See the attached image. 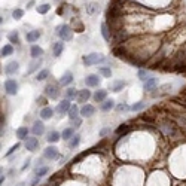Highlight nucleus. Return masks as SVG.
I'll return each mask as SVG.
<instances>
[{
  "mask_svg": "<svg viewBox=\"0 0 186 186\" xmlns=\"http://www.w3.org/2000/svg\"><path fill=\"white\" fill-rule=\"evenodd\" d=\"M57 34L61 37V40H63V42H67V40L72 39V34H73V31H72V28H70L69 26L63 24V26L57 27Z\"/></svg>",
  "mask_w": 186,
  "mask_h": 186,
  "instance_id": "f257e3e1",
  "label": "nucleus"
},
{
  "mask_svg": "<svg viewBox=\"0 0 186 186\" xmlns=\"http://www.w3.org/2000/svg\"><path fill=\"white\" fill-rule=\"evenodd\" d=\"M104 61V57L101 54H89V55H85L83 57V63L85 66H94V64H98V63H103Z\"/></svg>",
  "mask_w": 186,
  "mask_h": 186,
  "instance_id": "f03ea898",
  "label": "nucleus"
},
{
  "mask_svg": "<svg viewBox=\"0 0 186 186\" xmlns=\"http://www.w3.org/2000/svg\"><path fill=\"white\" fill-rule=\"evenodd\" d=\"M5 91L9 95H15V94L18 93V83H17V80H13V79L5 80Z\"/></svg>",
  "mask_w": 186,
  "mask_h": 186,
  "instance_id": "7ed1b4c3",
  "label": "nucleus"
},
{
  "mask_svg": "<svg viewBox=\"0 0 186 186\" xmlns=\"http://www.w3.org/2000/svg\"><path fill=\"white\" fill-rule=\"evenodd\" d=\"M45 95H46V97H49V98L55 100L58 95H60L58 87H57V85H48V87L45 88Z\"/></svg>",
  "mask_w": 186,
  "mask_h": 186,
  "instance_id": "20e7f679",
  "label": "nucleus"
},
{
  "mask_svg": "<svg viewBox=\"0 0 186 186\" xmlns=\"http://www.w3.org/2000/svg\"><path fill=\"white\" fill-rule=\"evenodd\" d=\"M26 147H27V150L34 152V150L39 147V140L36 139V137H28V139L26 140Z\"/></svg>",
  "mask_w": 186,
  "mask_h": 186,
  "instance_id": "39448f33",
  "label": "nucleus"
},
{
  "mask_svg": "<svg viewBox=\"0 0 186 186\" xmlns=\"http://www.w3.org/2000/svg\"><path fill=\"white\" fill-rule=\"evenodd\" d=\"M70 107H72V104H70V101L66 98V100H63V101L58 103V106H57V112L60 113V115H64L66 112L70 110Z\"/></svg>",
  "mask_w": 186,
  "mask_h": 186,
  "instance_id": "423d86ee",
  "label": "nucleus"
},
{
  "mask_svg": "<svg viewBox=\"0 0 186 186\" xmlns=\"http://www.w3.org/2000/svg\"><path fill=\"white\" fill-rule=\"evenodd\" d=\"M43 155H45V158H48V160H57L58 158V149L54 146H49L45 149Z\"/></svg>",
  "mask_w": 186,
  "mask_h": 186,
  "instance_id": "0eeeda50",
  "label": "nucleus"
},
{
  "mask_svg": "<svg viewBox=\"0 0 186 186\" xmlns=\"http://www.w3.org/2000/svg\"><path fill=\"white\" fill-rule=\"evenodd\" d=\"M100 78L98 74H88L87 79H85V83H87V87H98L100 83Z\"/></svg>",
  "mask_w": 186,
  "mask_h": 186,
  "instance_id": "6e6552de",
  "label": "nucleus"
},
{
  "mask_svg": "<svg viewBox=\"0 0 186 186\" xmlns=\"http://www.w3.org/2000/svg\"><path fill=\"white\" fill-rule=\"evenodd\" d=\"M18 69H20V64H18L17 61H11V63H7L6 66H5V73L13 74V73L18 72Z\"/></svg>",
  "mask_w": 186,
  "mask_h": 186,
  "instance_id": "1a4fd4ad",
  "label": "nucleus"
},
{
  "mask_svg": "<svg viewBox=\"0 0 186 186\" xmlns=\"http://www.w3.org/2000/svg\"><path fill=\"white\" fill-rule=\"evenodd\" d=\"M94 113H95V107L91 106V104H85V106H82V109H80V115L83 118H89V116H93Z\"/></svg>",
  "mask_w": 186,
  "mask_h": 186,
  "instance_id": "9d476101",
  "label": "nucleus"
},
{
  "mask_svg": "<svg viewBox=\"0 0 186 186\" xmlns=\"http://www.w3.org/2000/svg\"><path fill=\"white\" fill-rule=\"evenodd\" d=\"M31 131H33L34 136H42V134L45 133V125H43V122H40V121H36L33 124V128H31Z\"/></svg>",
  "mask_w": 186,
  "mask_h": 186,
  "instance_id": "9b49d317",
  "label": "nucleus"
},
{
  "mask_svg": "<svg viewBox=\"0 0 186 186\" xmlns=\"http://www.w3.org/2000/svg\"><path fill=\"white\" fill-rule=\"evenodd\" d=\"M42 36V33H40L39 30H33V31H30V33H27L26 39L28 43H34L36 40H39V37Z\"/></svg>",
  "mask_w": 186,
  "mask_h": 186,
  "instance_id": "f8f14e48",
  "label": "nucleus"
},
{
  "mask_svg": "<svg viewBox=\"0 0 186 186\" xmlns=\"http://www.w3.org/2000/svg\"><path fill=\"white\" fill-rule=\"evenodd\" d=\"M72 82H73V74H72V72H66V73L61 76V79H60V83L63 85V87L70 85Z\"/></svg>",
  "mask_w": 186,
  "mask_h": 186,
  "instance_id": "ddd939ff",
  "label": "nucleus"
},
{
  "mask_svg": "<svg viewBox=\"0 0 186 186\" xmlns=\"http://www.w3.org/2000/svg\"><path fill=\"white\" fill-rule=\"evenodd\" d=\"M40 118L42 119H51L54 116V109L52 107H43L42 110H40Z\"/></svg>",
  "mask_w": 186,
  "mask_h": 186,
  "instance_id": "4468645a",
  "label": "nucleus"
},
{
  "mask_svg": "<svg viewBox=\"0 0 186 186\" xmlns=\"http://www.w3.org/2000/svg\"><path fill=\"white\" fill-rule=\"evenodd\" d=\"M30 54H31V57H33L34 60H39L40 57L43 55V49L40 46H37V45H33L31 49H30Z\"/></svg>",
  "mask_w": 186,
  "mask_h": 186,
  "instance_id": "2eb2a0df",
  "label": "nucleus"
},
{
  "mask_svg": "<svg viewBox=\"0 0 186 186\" xmlns=\"http://www.w3.org/2000/svg\"><path fill=\"white\" fill-rule=\"evenodd\" d=\"M156 83H158V79H155V78H149V79L145 80V89H146V91H152L153 88L156 87Z\"/></svg>",
  "mask_w": 186,
  "mask_h": 186,
  "instance_id": "dca6fc26",
  "label": "nucleus"
},
{
  "mask_svg": "<svg viewBox=\"0 0 186 186\" xmlns=\"http://www.w3.org/2000/svg\"><path fill=\"white\" fill-rule=\"evenodd\" d=\"M42 66V60H34L31 64H30V67H28V70H27V74H31V73H34L36 70H39V67Z\"/></svg>",
  "mask_w": 186,
  "mask_h": 186,
  "instance_id": "f3484780",
  "label": "nucleus"
},
{
  "mask_svg": "<svg viewBox=\"0 0 186 186\" xmlns=\"http://www.w3.org/2000/svg\"><path fill=\"white\" fill-rule=\"evenodd\" d=\"M91 97V93L88 91V89H82V91H79V95H78V101L79 103H85V101H88V98Z\"/></svg>",
  "mask_w": 186,
  "mask_h": 186,
  "instance_id": "a211bd4d",
  "label": "nucleus"
},
{
  "mask_svg": "<svg viewBox=\"0 0 186 186\" xmlns=\"http://www.w3.org/2000/svg\"><path fill=\"white\" fill-rule=\"evenodd\" d=\"M63 49H64V43H63V42H57V43H54L52 52H54L55 57H60L61 52H63Z\"/></svg>",
  "mask_w": 186,
  "mask_h": 186,
  "instance_id": "6ab92c4d",
  "label": "nucleus"
},
{
  "mask_svg": "<svg viewBox=\"0 0 186 186\" xmlns=\"http://www.w3.org/2000/svg\"><path fill=\"white\" fill-rule=\"evenodd\" d=\"M79 113H80V110L78 109V106H72V107H70V110H69V118H70V121L79 119Z\"/></svg>",
  "mask_w": 186,
  "mask_h": 186,
  "instance_id": "aec40b11",
  "label": "nucleus"
},
{
  "mask_svg": "<svg viewBox=\"0 0 186 186\" xmlns=\"http://www.w3.org/2000/svg\"><path fill=\"white\" fill-rule=\"evenodd\" d=\"M106 95H107L106 89H100V91H97V93L94 94V100H95L97 103H101V101L106 100Z\"/></svg>",
  "mask_w": 186,
  "mask_h": 186,
  "instance_id": "412c9836",
  "label": "nucleus"
},
{
  "mask_svg": "<svg viewBox=\"0 0 186 186\" xmlns=\"http://www.w3.org/2000/svg\"><path fill=\"white\" fill-rule=\"evenodd\" d=\"M74 134V128L73 126H70V128H66V130H63V133H61V139L63 140H69L72 139Z\"/></svg>",
  "mask_w": 186,
  "mask_h": 186,
  "instance_id": "4be33fe9",
  "label": "nucleus"
},
{
  "mask_svg": "<svg viewBox=\"0 0 186 186\" xmlns=\"http://www.w3.org/2000/svg\"><path fill=\"white\" fill-rule=\"evenodd\" d=\"M115 107V101H113L112 98L110 100H104L103 103H101V110H104V112H109L110 109H113Z\"/></svg>",
  "mask_w": 186,
  "mask_h": 186,
  "instance_id": "5701e85b",
  "label": "nucleus"
},
{
  "mask_svg": "<svg viewBox=\"0 0 186 186\" xmlns=\"http://www.w3.org/2000/svg\"><path fill=\"white\" fill-rule=\"evenodd\" d=\"M27 134H28L27 126H21V128L17 130V137H18L20 140H27V139H28V137H27Z\"/></svg>",
  "mask_w": 186,
  "mask_h": 186,
  "instance_id": "b1692460",
  "label": "nucleus"
},
{
  "mask_svg": "<svg viewBox=\"0 0 186 186\" xmlns=\"http://www.w3.org/2000/svg\"><path fill=\"white\" fill-rule=\"evenodd\" d=\"M66 98L67 100H73V98H76L78 95H79V91L78 89H74V88H69V89H66Z\"/></svg>",
  "mask_w": 186,
  "mask_h": 186,
  "instance_id": "393cba45",
  "label": "nucleus"
},
{
  "mask_svg": "<svg viewBox=\"0 0 186 186\" xmlns=\"http://www.w3.org/2000/svg\"><path fill=\"white\" fill-rule=\"evenodd\" d=\"M61 139V134L60 133H57V131H51V133L48 134V141H49V143H57V141H58V140Z\"/></svg>",
  "mask_w": 186,
  "mask_h": 186,
  "instance_id": "a878e982",
  "label": "nucleus"
},
{
  "mask_svg": "<svg viewBox=\"0 0 186 186\" xmlns=\"http://www.w3.org/2000/svg\"><path fill=\"white\" fill-rule=\"evenodd\" d=\"M95 12H98V3H88L87 5V13L94 15Z\"/></svg>",
  "mask_w": 186,
  "mask_h": 186,
  "instance_id": "bb28decb",
  "label": "nucleus"
},
{
  "mask_svg": "<svg viewBox=\"0 0 186 186\" xmlns=\"http://www.w3.org/2000/svg\"><path fill=\"white\" fill-rule=\"evenodd\" d=\"M79 143H80V136H79V134H76V136H73L72 140L69 141V146L72 147V149H74V147L79 146Z\"/></svg>",
  "mask_w": 186,
  "mask_h": 186,
  "instance_id": "cd10ccee",
  "label": "nucleus"
},
{
  "mask_svg": "<svg viewBox=\"0 0 186 186\" xmlns=\"http://www.w3.org/2000/svg\"><path fill=\"white\" fill-rule=\"evenodd\" d=\"M12 52H13L12 45H5L2 48V57H9V55H12Z\"/></svg>",
  "mask_w": 186,
  "mask_h": 186,
  "instance_id": "c85d7f7f",
  "label": "nucleus"
},
{
  "mask_svg": "<svg viewBox=\"0 0 186 186\" xmlns=\"http://www.w3.org/2000/svg\"><path fill=\"white\" fill-rule=\"evenodd\" d=\"M7 39L11 43H20V34H18V31H12L7 36Z\"/></svg>",
  "mask_w": 186,
  "mask_h": 186,
  "instance_id": "c756f323",
  "label": "nucleus"
},
{
  "mask_svg": "<svg viewBox=\"0 0 186 186\" xmlns=\"http://www.w3.org/2000/svg\"><path fill=\"white\" fill-rule=\"evenodd\" d=\"M37 9V12L39 13H46V12H49V9H51V5H48V3H43V5H40V6H37L36 7Z\"/></svg>",
  "mask_w": 186,
  "mask_h": 186,
  "instance_id": "7c9ffc66",
  "label": "nucleus"
},
{
  "mask_svg": "<svg viewBox=\"0 0 186 186\" xmlns=\"http://www.w3.org/2000/svg\"><path fill=\"white\" fill-rule=\"evenodd\" d=\"M124 87H125V83H124L122 80H116V82L113 83L112 89H113V91H115V93H119V91H121V89H122V88H124Z\"/></svg>",
  "mask_w": 186,
  "mask_h": 186,
  "instance_id": "2f4dec72",
  "label": "nucleus"
},
{
  "mask_svg": "<svg viewBox=\"0 0 186 186\" xmlns=\"http://www.w3.org/2000/svg\"><path fill=\"white\" fill-rule=\"evenodd\" d=\"M48 171H49V168H48V167H40V168H37V170H36V176H37V179L43 177Z\"/></svg>",
  "mask_w": 186,
  "mask_h": 186,
  "instance_id": "473e14b6",
  "label": "nucleus"
},
{
  "mask_svg": "<svg viewBox=\"0 0 186 186\" xmlns=\"http://www.w3.org/2000/svg\"><path fill=\"white\" fill-rule=\"evenodd\" d=\"M48 76H49V70H46V69H45V70H40L39 73H37L36 79H37V80H45Z\"/></svg>",
  "mask_w": 186,
  "mask_h": 186,
  "instance_id": "72a5a7b5",
  "label": "nucleus"
},
{
  "mask_svg": "<svg viewBox=\"0 0 186 186\" xmlns=\"http://www.w3.org/2000/svg\"><path fill=\"white\" fill-rule=\"evenodd\" d=\"M101 34H103V37H104V40H106V42H109V40H110V36H109V30H107V26H106V24H101Z\"/></svg>",
  "mask_w": 186,
  "mask_h": 186,
  "instance_id": "f704fd0d",
  "label": "nucleus"
},
{
  "mask_svg": "<svg viewBox=\"0 0 186 186\" xmlns=\"http://www.w3.org/2000/svg\"><path fill=\"white\" fill-rule=\"evenodd\" d=\"M12 17H13V20H21L24 17V11L22 9H15L12 12Z\"/></svg>",
  "mask_w": 186,
  "mask_h": 186,
  "instance_id": "c9c22d12",
  "label": "nucleus"
},
{
  "mask_svg": "<svg viewBox=\"0 0 186 186\" xmlns=\"http://www.w3.org/2000/svg\"><path fill=\"white\" fill-rule=\"evenodd\" d=\"M100 74H103L104 78H110V74H112L110 67H100Z\"/></svg>",
  "mask_w": 186,
  "mask_h": 186,
  "instance_id": "e433bc0d",
  "label": "nucleus"
},
{
  "mask_svg": "<svg viewBox=\"0 0 186 186\" xmlns=\"http://www.w3.org/2000/svg\"><path fill=\"white\" fill-rule=\"evenodd\" d=\"M145 106H146V103H143V101H139V103H136V104H133V106H131V110L137 112V110H141V109H143Z\"/></svg>",
  "mask_w": 186,
  "mask_h": 186,
  "instance_id": "4c0bfd02",
  "label": "nucleus"
},
{
  "mask_svg": "<svg viewBox=\"0 0 186 186\" xmlns=\"http://www.w3.org/2000/svg\"><path fill=\"white\" fill-rule=\"evenodd\" d=\"M139 78L141 80H146V78H147V72H145V70H140L139 72Z\"/></svg>",
  "mask_w": 186,
  "mask_h": 186,
  "instance_id": "58836bf2",
  "label": "nucleus"
},
{
  "mask_svg": "<svg viewBox=\"0 0 186 186\" xmlns=\"http://www.w3.org/2000/svg\"><path fill=\"white\" fill-rule=\"evenodd\" d=\"M18 147H20V145H15V146H12V147H11V149H9V150H7L6 156H9V155H12V153L15 152V150H17V149H18Z\"/></svg>",
  "mask_w": 186,
  "mask_h": 186,
  "instance_id": "ea45409f",
  "label": "nucleus"
},
{
  "mask_svg": "<svg viewBox=\"0 0 186 186\" xmlns=\"http://www.w3.org/2000/svg\"><path fill=\"white\" fill-rule=\"evenodd\" d=\"M72 124H73L74 128H78V126L82 124V121H80V119H74V121H72Z\"/></svg>",
  "mask_w": 186,
  "mask_h": 186,
  "instance_id": "a19ab883",
  "label": "nucleus"
},
{
  "mask_svg": "<svg viewBox=\"0 0 186 186\" xmlns=\"http://www.w3.org/2000/svg\"><path fill=\"white\" fill-rule=\"evenodd\" d=\"M37 103L42 104V106H45V104H46V100L43 98V97H40V98H37Z\"/></svg>",
  "mask_w": 186,
  "mask_h": 186,
  "instance_id": "79ce46f5",
  "label": "nucleus"
},
{
  "mask_svg": "<svg viewBox=\"0 0 186 186\" xmlns=\"http://www.w3.org/2000/svg\"><path fill=\"white\" fill-rule=\"evenodd\" d=\"M122 128H118V134H121V133H124V131H126V125H121Z\"/></svg>",
  "mask_w": 186,
  "mask_h": 186,
  "instance_id": "37998d69",
  "label": "nucleus"
},
{
  "mask_svg": "<svg viewBox=\"0 0 186 186\" xmlns=\"http://www.w3.org/2000/svg\"><path fill=\"white\" fill-rule=\"evenodd\" d=\"M126 109H128L126 104H119V106H118V110H126Z\"/></svg>",
  "mask_w": 186,
  "mask_h": 186,
  "instance_id": "c03bdc74",
  "label": "nucleus"
},
{
  "mask_svg": "<svg viewBox=\"0 0 186 186\" xmlns=\"http://www.w3.org/2000/svg\"><path fill=\"white\" fill-rule=\"evenodd\" d=\"M109 133V128H104V130H101V136H104V134Z\"/></svg>",
  "mask_w": 186,
  "mask_h": 186,
  "instance_id": "a18cd8bd",
  "label": "nucleus"
}]
</instances>
